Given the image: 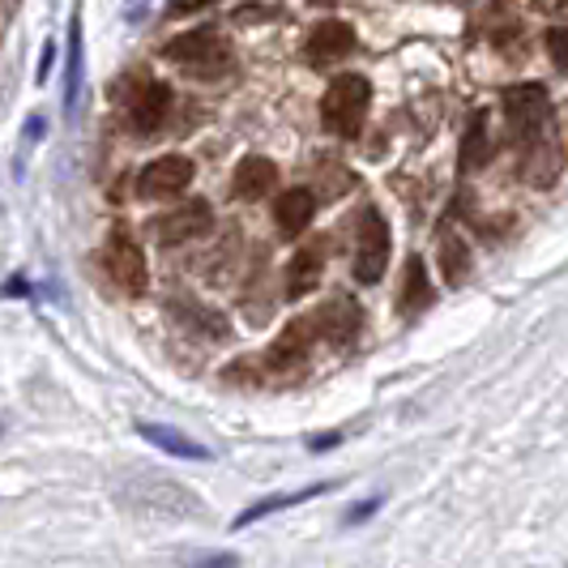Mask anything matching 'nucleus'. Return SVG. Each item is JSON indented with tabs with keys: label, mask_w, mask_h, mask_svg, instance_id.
<instances>
[{
	"label": "nucleus",
	"mask_w": 568,
	"mask_h": 568,
	"mask_svg": "<svg viewBox=\"0 0 568 568\" xmlns=\"http://www.w3.org/2000/svg\"><path fill=\"white\" fill-rule=\"evenodd\" d=\"M138 436H142L145 445H154L163 457H184V462H205L210 449L193 440V436H184L180 427H168V424H138Z\"/></svg>",
	"instance_id": "ddd939ff"
},
{
	"label": "nucleus",
	"mask_w": 568,
	"mask_h": 568,
	"mask_svg": "<svg viewBox=\"0 0 568 568\" xmlns=\"http://www.w3.org/2000/svg\"><path fill=\"white\" fill-rule=\"evenodd\" d=\"M313 334L325 342H351L355 334H359V325H364V313H359V304L351 300V295H334L329 304H321L313 316Z\"/></svg>",
	"instance_id": "9d476101"
},
{
	"label": "nucleus",
	"mask_w": 568,
	"mask_h": 568,
	"mask_svg": "<svg viewBox=\"0 0 568 568\" xmlns=\"http://www.w3.org/2000/svg\"><path fill=\"white\" fill-rule=\"evenodd\" d=\"M193 159L184 154H163L154 163H145L142 175H138V193L145 201H163V197H180L189 184H193Z\"/></svg>",
	"instance_id": "0eeeda50"
},
{
	"label": "nucleus",
	"mask_w": 568,
	"mask_h": 568,
	"mask_svg": "<svg viewBox=\"0 0 568 568\" xmlns=\"http://www.w3.org/2000/svg\"><path fill=\"white\" fill-rule=\"evenodd\" d=\"M496 154V138L487 129V112H475L466 124V138H462V171H479L491 163Z\"/></svg>",
	"instance_id": "a211bd4d"
},
{
	"label": "nucleus",
	"mask_w": 568,
	"mask_h": 568,
	"mask_svg": "<svg viewBox=\"0 0 568 568\" xmlns=\"http://www.w3.org/2000/svg\"><path fill=\"white\" fill-rule=\"evenodd\" d=\"M372 103V85L359 73H342L329 82V90L321 94V124L334 133V138H359L364 120H368Z\"/></svg>",
	"instance_id": "f03ea898"
},
{
	"label": "nucleus",
	"mask_w": 568,
	"mask_h": 568,
	"mask_svg": "<svg viewBox=\"0 0 568 568\" xmlns=\"http://www.w3.org/2000/svg\"><path fill=\"white\" fill-rule=\"evenodd\" d=\"M184 568H240V556L235 551H201Z\"/></svg>",
	"instance_id": "4be33fe9"
},
{
	"label": "nucleus",
	"mask_w": 568,
	"mask_h": 568,
	"mask_svg": "<svg viewBox=\"0 0 568 568\" xmlns=\"http://www.w3.org/2000/svg\"><path fill=\"white\" fill-rule=\"evenodd\" d=\"M539 9L542 13H560V9H565V0H539Z\"/></svg>",
	"instance_id": "c85d7f7f"
},
{
	"label": "nucleus",
	"mask_w": 568,
	"mask_h": 568,
	"mask_svg": "<svg viewBox=\"0 0 568 568\" xmlns=\"http://www.w3.org/2000/svg\"><path fill=\"white\" fill-rule=\"evenodd\" d=\"M500 112H505V129H509L513 145L542 142V129L551 120V94L539 82H517L500 94Z\"/></svg>",
	"instance_id": "7ed1b4c3"
},
{
	"label": "nucleus",
	"mask_w": 568,
	"mask_h": 568,
	"mask_svg": "<svg viewBox=\"0 0 568 568\" xmlns=\"http://www.w3.org/2000/svg\"><path fill=\"white\" fill-rule=\"evenodd\" d=\"M565 27H551L547 30V52H551V64H556V69H565L568 64V57H565Z\"/></svg>",
	"instance_id": "5701e85b"
},
{
	"label": "nucleus",
	"mask_w": 568,
	"mask_h": 568,
	"mask_svg": "<svg viewBox=\"0 0 568 568\" xmlns=\"http://www.w3.org/2000/svg\"><path fill=\"white\" fill-rule=\"evenodd\" d=\"M103 265H108L112 283L120 286V291H129V295H142L145 283H150L145 253L138 248V240H133L124 227L112 231V240H108V248H103Z\"/></svg>",
	"instance_id": "39448f33"
},
{
	"label": "nucleus",
	"mask_w": 568,
	"mask_h": 568,
	"mask_svg": "<svg viewBox=\"0 0 568 568\" xmlns=\"http://www.w3.org/2000/svg\"><path fill=\"white\" fill-rule=\"evenodd\" d=\"M163 57L171 64H180L197 82H219V78H227L231 69H235V52H231V43L214 27L189 30V34L171 39L168 48H163Z\"/></svg>",
	"instance_id": "f257e3e1"
},
{
	"label": "nucleus",
	"mask_w": 568,
	"mask_h": 568,
	"mask_svg": "<svg viewBox=\"0 0 568 568\" xmlns=\"http://www.w3.org/2000/svg\"><path fill=\"white\" fill-rule=\"evenodd\" d=\"M432 300H436V286L427 278L424 256H410V261H406V283H402V295H398V313L419 316Z\"/></svg>",
	"instance_id": "f3484780"
},
{
	"label": "nucleus",
	"mask_w": 568,
	"mask_h": 568,
	"mask_svg": "<svg viewBox=\"0 0 568 568\" xmlns=\"http://www.w3.org/2000/svg\"><path fill=\"white\" fill-rule=\"evenodd\" d=\"M389 270V223L381 219V210L368 205L359 214V235H355V278L364 286L381 283Z\"/></svg>",
	"instance_id": "20e7f679"
},
{
	"label": "nucleus",
	"mask_w": 568,
	"mask_h": 568,
	"mask_svg": "<svg viewBox=\"0 0 568 568\" xmlns=\"http://www.w3.org/2000/svg\"><path fill=\"white\" fill-rule=\"evenodd\" d=\"M321 270H325V244H308V248H300L295 261L286 265V295H291V300H300V295L316 291Z\"/></svg>",
	"instance_id": "dca6fc26"
},
{
	"label": "nucleus",
	"mask_w": 568,
	"mask_h": 568,
	"mask_svg": "<svg viewBox=\"0 0 568 568\" xmlns=\"http://www.w3.org/2000/svg\"><path fill=\"white\" fill-rule=\"evenodd\" d=\"M274 184H278V168H274L265 154L240 159V168L231 175V193L240 201H261L265 193H274Z\"/></svg>",
	"instance_id": "f8f14e48"
},
{
	"label": "nucleus",
	"mask_w": 568,
	"mask_h": 568,
	"mask_svg": "<svg viewBox=\"0 0 568 568\" xmlns=\"http://www.w3.org/2000/svg\"><path fill=\"white\" fill-rule=\"evenodd\" d=\"M313 321L308 316H300V321H291L278 342L265 351V359H261V372H270V376H291V372L304 368V359H308V351H313Z\"/></svg>",
	"instance_id": "6e6552de"
},
{
	"label": "nucleus",
	"mask_w": 568,
	"mask_h": 568,
	"mask_svg": "<svg viewBox=\"0 0 568 568\" xmlns=\"http://www.w3.org/2000/svg\"><path fill=\"white\" fill-rule=\"evenodd\" d=\"M52 60H57V43H43V57H39V82H48Z\"/></svg>",
	"instance_id": "bb28decb"
},
{
	"label": "nucleus",
	"mask_w": 568,
	"mask_h": 568,
	"mask_svg": "<svg viewBox=\"0 0 568 568\" xmlns=\"http://www.w3.org/2000/svg\"><path fill=\"white\" fill-rule=\"evenodd\" d=\"M385 505V496H372V500H359V505H351L346 509V526H355V521H364V517H372V513Z\"/></svg>",
	"instance_id": "b1692460"
},
{
	"label": "nucleus",
	"mask_w": 568,
	"mask_h": 568,
	"mask_svg": "<svg viewBox=\"0 0 568 568\" xmlns=\"http://www.w3.org/2000/svg\"><path fill=\"white\" fill-rule=\"evenodd\" d=\"M205 4H214V0H171L168 13H175V18H180V13H197V9H205Z\"/></svg>",
	"instance_id": "a878e982"
},
{
	"label": "nucleus",
	"mask_w": 568,
	"mask_h": 568,
	"mask_svg": "<svg viewBox=\"0 0 568 568\" xmlns=\"http://www.w3.org/2000/svg\"><path fill=\"white\" fill-rule=\"evenodd\" d=\"M338 445H342V432H321V436H313V440H308V449H313V454L338 449Z\"/></svg>",
	"instance_id": "393cba45"
},
{
	"label": "nucleus",
	"mask_w": 568,
	"mask_h": 568,
	"mask_svg": "<svg viewBox=\"0 0 568 568\" xmlns=\"http://www.w3.org/2000/svg\"><path fill=\"white\" fill-rule=\"evenodd\" d=\"M359 48V39H355V27L351 22H338V18H329V22H321V27H313V34H308V60L313 64H338V60H346L351 52Z\"/></svg>",
	"instance_id": "9b49d317"
},
{
	"label": "nucleus",
	"mask_w": 568,
	"mask_h": 568,
	"mask_svg": "<svg viewBox=\"0 0 568 568\" xmlns=\"http://www.w3.org/2000/svg\"><path fill=\"white\" fill-rule=\"evenodd\" d=\"M210 227H214V210H210V201L197 197V201L175 205V210L163 214V219H154V240H159V244H168V248H175V244L201 240Z\"/></svg>",
	"instance_id": "1a4fd4ad"
},
{
	"label": "nucleus",
	"mask_w": 568,
	"mask_h": 568,
	"mask_svg": "<svg viewBox=\"0 0 568 568\" xmlns=\"http://www.w3.org/2000/svg\"><path fill=\"white\" fill-rule=\"evenodd\" d=\"M321 180H325V193H329V197H342V193L355 184L351 171L342 168V163H321Z\"/></svg>",
	"instance_id": "412c9836"
},
{
	"label": "nucleus",
	"mask_w": 568,
	"mask_h": 568,
	"mask_svg": "<svg viewBox=\"0 0 568 568\" xmlns=\"http://www.w3.org/2000/svg\"><path fill=\"white\" fill-rule=\"evenodd\" d=\"M274 219H278L283 235L308 231V223L316 219V193L313 189H286L283 197L274 201Z\"/></svg>",
	"instance_id": "4468645a"
},
{
	"label": "nucleus",
	"mask_w": 568,
	"mask_h": 568,
	"mask_svg": "<svg viewBox=\"0 0 568 568\" xmlns=\"http://www.w3.org/2000/svg\"><path fill=\"white\" fill-rule=\"evenodd\" d=\"M171 112V90L163 82H142L129 90V103H124V120H129V129L138 133V138H150V133H159L163 129V120Z\"/></svg>",
	"instance_id": "423d86ee"
},
{
	"label": "nucleus",
	"mask_w": 568,
	"mask_h": 568,
	"mask_svg": "<svg viewBox=\"0 0 568 568\" xmlns=\"http://www.w3.org/2000/svg\"><path fill=\"white\" fill-rule=\"evenodd\" d=\"M4 295H30V283L27 278H13V283L4 286Z\"/></svg>",
	"instance_id": "cd10ccee"
},
{
	"label": "nucleus",
	"mask_w": 568,
	"mask_h": 568,
	"mask_svg": "<svg viewBox=\"0 0 568 568\" xmlns=\"http://www.w3.org/2000/svg\"><path fill=\"white\" fill-rule=\"evenodd\" d=\"M440 270H445L449 286H462L470 278V248L457 240L454 231H440Z\"/></svg>",
	"instance_id": "aec40b11"
},
{
	"label": "nucleus",
	"mask_w": 568,
	"mask_h": 568,
	"mask_svg": "<svg viewBox=\"0 0 568 568\" xmlns=\"http://www.w3.org/2000/svg\"><path fill=\"white\" fill-rule=\"evenodd\" d=\"M78 90H82V13H73L69 22V60H64V108H78Z\"/></svg>",
	"instance_id": "6ab92c4d"
},
{
	"label": "nucleus",
	"mask_w": 568,
	"mask_h": 568,
	"mask_svg": "<svg viewBox=\"0 0 568 568\" xmlns=\"http://www.w3.org/2000/svg\"><path fill=\"white\" fill-rule=\"evenodd\" d=\"M321 491H334V484H313V487H300V491H283V496H265V500H256L248 509L240 513L235 521H231V530H244V526H256V521H265V517H274V513L291 509V505H304V500H313Z\"/></svg>",
	"instance_id": "2eb2a0df"
}]
</instances>
